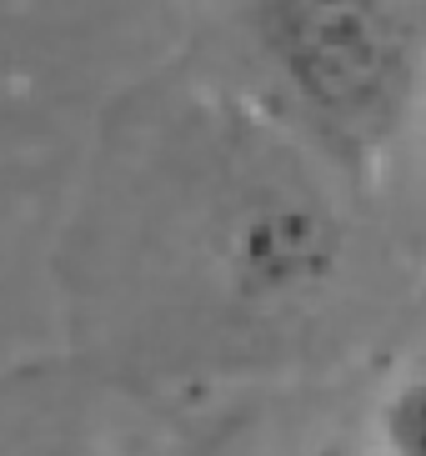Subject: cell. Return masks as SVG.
<instances>
[{"instance_id": "obj_1", "label": "cell", "mask_w": 426, "mask_h": 456, "mask_svg": "<svg viewBox=\"0 0 426 456\" xmlns=\"http://www.w3.org/2000/svg\"><path fill=\"white\" fill-rule=\"evenodd\" d=\"M256 55L316 141L376 161L416 106L422 41L401 0H241Z\"/></svg>"}, {"instance_id": "obj_2", "label": "cell", "mask_w": 426, "mask_h": 456, "mask_svg": "<svg viewBox=\"0 0 426 456\" xmlns=\"http://www.w3.org/2000/svg\"><path fill=\"white\" fill-rule=\"evenodd\" d=\"M321 256H326V241H321L316 221H311V211H296V206L261 211L241 231V266L251 281L296 286L301 276H311Z\"/></svg>"}, {"instance_id": "obj_3", "label": "cell", "mask_w": 426, "mask_h": 456, "mask_svg": "<svg viewBox=\"0 0 426 456\" xmlns=\"http://www.w3.org/2000/svg\"><path fill=\"white\" fill-rule=\"evenodd\" d=\"M381 456H422L426 416H422V381H401L381 406Z\"/></svg>"}]
</instances>
